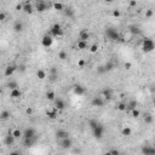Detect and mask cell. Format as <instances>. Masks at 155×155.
Segmentation results:
<instances>
[{
	"label": "cell",
	"mask_w": 155,
	"mask_h": 155,
	"mask_svg": "<svg viewBox=\"0 0 155 155\" xmlns=\"http://www.w3.org/2000/svg\"><path fill=\"white\" fill-rule=\"evenodd\" d=\"M114 68V64L111 63V62H109V63H107L104 67H103V69H104V72H109V70H111Z\"/></svg>",
	"instance_id": "obj_35"
},
{
	"label": "cell",
	"mask_w": 155,
	"mask_h": 155,
	"mask_svg": "<svg viewBox=\"0 0 155 155\" xmlns=\"http://www.w3.org/2000/svg\"><path fill=\"white\" fill-rule=\"evenodd\" d=\"M58 76V74H49V79L51 81H56V79Z\"/></svg>",
	"instance_id": "obj_44"
},
{
	"label": "cell",
	"mask_w": 155,
	"mask_h": 155,
	"mask_svg": "<svg viewBox=\"0 0 155 155\" xmlns=\"http://www.w3.org/2000/svg\"><path fill=\"white\" fill-rule=\"evenodd\" d=\"M51 34H52L53 36H62V35H63L62 27L58 24V23H56V24L52 26V28H51Z\"/></svg>",
	"instance_id": "obj_4"
},
{
	"label": "cell",
	"mask_w": 155,
	"mask_h": 155,
	"mask_svg": "<svg viewBox=\"0 0 155 155\" xmlns=\"http://www.w3.org/2000/svg\"><path fill=\"white\" fill-rule=\"evenodd\" d=\"M67 57H68V55H67L66 51H60V52H58V58H60L61 61H66Z\"/></svg>",
	"instance_id": "obj_29"
},
{
	"label": "cell",
	"mask_w": 155,
	"mask_h": 155,
	"mask_svg": "<svg viewBox=\"0 0 155 155\" xmlns=\"http://www.w3.org/2000/svg\"><path fill=\"white\" fill-rule=\"evenodd\" d=\"M23 137L24 138H33V137H35V130L32 127L26 128L24 132H23Z\"/></svg>",
	"instance_id": "obj_8"
},
{
	"label": "cell",
	"mask_w": 155,
	"mask_h": 155,
	"mask_svg": "<svg viewBox=\"0 0 155 155\" xmlns=\"http://www.w3.org/2000/svg\"><path fill=\"white\" fill-rule=\"evenodd\" d=\"M33 139H34V137L33 138H24V145L26 147H30L33 144Z\"/></svg>",
	"instance_id": "obj_37"
},
{
	"label": "cell",
	"mask_w": 155,
	"mask_h": 155,
	"mask_svg": "<svg viewBox=\"0 0 155 155\" xmlns=\"http://www.w3.org/2000/svg\"><path fill=\"white\" fill-rule=\"evenodd\" d=\"M66 102L61 98H56L55 100V108L57 110H64L66 109Z\"/></svg>",
	"instance_id": "obj_6"
},
{
	"label": "cell",
	"mask_w": 155,
	"mask_h": 155,
	"mask_svg": "<svg viewBox=\"0 0 155 155\" xmlns=\"http://www.w3.org/2000/svg\"><path fill=\"white\" fill-rule=\"evenodd\" d=\"M142 153L145 154V155H153V154H155V149L154 148H151V147L145 145L144 148H142Z\"/></svg>",
	"instance_id": "obj_17"
},
{
	"label": "cell",
	"mask_w": 155,
	"mask_h": 155,
	"mask_svg": "<svg viewBox=\"0 0 155 155\" xmlns=\"http://www.w3.org/2000/svg\"><path fill=\"white\" fill-rule=\"evenodd\" d=\"M155 45H154V41L151 40L150 38H147L144 39L143 41V51L144 52H151V51L154 50Z\"/></svg>",
	"instance_id": "obj_1"
},
{
	"label": "cell",
	"mask_w": 155,
	"mask_h": 155,
	"mask_svg": "<svg viewBox=\"0 0 155 155\" xmlns=\"http://www.w3.org/2000/svg\"><path fill=\"white\" fill-rule=\"evenodd\" d=\"M124 67H125V69H131V68H132V64H131V63H130V62H126V63H125V64H124Z\"/></svg>",
	"instance_id": "obj_47"
},
{
	"label": "cell",
	"mask_w": 155,
	"mask_h": 155,
	"mask_svg": "<svg viewBox=\"0 0 155 155\" xmlns=\"http://www.w3.org/2000/svg\"><path fill=\"white\" fill-rule=\"evenodd\" d=\"M49 74H58V70L56 67H51L50 70H49Z\"/></svg>",
	"instance_id": "obj_42"
},
{
	"label": "cell",
	"mask_w": 155,
	"mask_h": 155,
	"mask_svg": "<svg viewBox=\"0 0 155 155\" xmlns=\"http://www.w3.org/2000/svg\"><path fill=\"white\" fill-rule=\"evenodd\" d=\"M121 133H122V136H131L132 131H131V128L130 127H124L121 130Z\"/></svg>",
	"instance_id": "obj_33"
},
{
	"label": "cell",
	"mask_w": 155,
	"mask_h": 155,
	"mask_svg": "<svg viewBox=\"0 0 155 155\" xmlns=\"http://www.w3.org/2000/svg\"><path fill=\"white\" fill-rule=\"evenodd\" d=\"M73 91H74V93L78 94V96H83V94H85V92H86L85 87L81 86V85H75L74 89H73Z\"/></svg>",
	"instance_id": "obj_9"
},
{
	"label": "cell",
	"mask_w": 155,
	"mask_h": 155,
	"mask_svg": "<svg viewBox=\"0 0 155 155\" xmlns=\"http://www.w3.org/2000/svg\"><path fill=\"white\" fill-rule=\"evenodd\" d=\"M144 122L145 124H151L153 122V115L151 114H145L144 115Z\"/></svg>",
	"instance_id": "obj_30"
},
{
	"label": "cell",
	"mask_w": 155,
	"mask_h": 155,
	"mask_svg": "<svg viewBox=\"0 0 155 155\" xmlns=\"http://www.w3.org/2000/svg\"><path fill=\"white\" fill-rule=\"evenodd\" d=\"M10 133H11V134H12V136H13V137H15L16 139L21 138V137L23 136V132L21 131V130H20V128H15V130H12V131H11Z\"/></svg>",
	"instance_id": "obj_20"
},
{
	"label": "cell",
	"mask_w": 155,
	"mask_h": 155,
	"mask_svg": "<svg viewBox=\"0 0 155 155\" xmlns=\"http://www.w3.org/2000/svg\"><path fill=\"white\" fill-rule=\"evenodd\" d=\"M53 9H55V10H57V11H62V10H64V6H63V4H62V3L56 1V3H53Z\"/></svg>",
	"instance_id": "obj_25"
},
{
	"label": "cell",
	"mask_w": 155,
	"mask_h": 155,
	"mask_svg": "<svg viewBox=\"0 0 155 155\" xmlns=\"http://www.w3.org/2000/svg\"><path fill=\"white\" fill-rule=\"evenodd\" d=\"M10 116H11V113H10L9 110H3L1 113H0V120L6 121V120L10 119Z\"/></svg>",
	"instance_id": "obj_18"
},
{
	"label": "cell",
	"mask_w": 155,
	"mask_h": 155,
	"mask_svg": "<svg viewBox=\"0 0 155 155\" xmlns=\"http://www.w3.org/2000/svg\"><path fill=\"white\" fill-rule=\"evenodd\" d=\"M102 94H103V97H104L105 100H111V97H113V92H111L109 89H105L103 90V92H102Z\"/></svg>",
	"instance_id": "obj_23"
},
{
	"label": "cell",
	"mask_w": 155,
	"mask_h": 155,
	"mask_svg": "<svg viewBox=\"0 0 155 155\" xmlns=\"http://www.w3.org/2000/svg\"><path fill=\"white\" fill-rule=\"evenodd\" d=\"M52 43H53V39H52V36H50V35H45V36H43V39H41V45H43L44 47H50L51 45H52Z\"/></svg>",
	"instance_id": "obj_5"
},
{
	"label": "cell",
	"mask_w": 155,
	"mask_h": 155,
	"mask_svg": "<svg viewBox=\"0 0 155 155\" xmlns=\"http://www.w3.org/2000/svg\"><path fill=\"white\" fill-rule=\"evenodd\" d=\"M49 7H47V5L45 4L44 1H39L38 3V5H36V10H38L39 12H44V11H46Z\"/></svg>",
	"instance_id": "obj_19"
},
{
	"label": "cell",
	"mask_w": 155,
	"mask_h": 155,
	"mask_svg": "<svg viewBox=\"0 0 155 155\" xmlns=\"http://www.w3.org/2000/svg\"><path fill=\"white\" fill-rule=\"evenodd\" d=\"M131 114H132L133 118H139V115H141V111L138 110V109H136V108H133V109H131Z\"/></svg>",
	"instance_id": "obj_34"
},
{
	"label": "cell",
	"mask_w": 155,
	"mask_h": 155,
	"mask_svg": "<svg viewBox=\"0 0 155 155\" xmlns=\"http://www.w3.org/2000/svg\"><path fill=\"white\" fill-rule=\"evenodd\" d=\"M56 136H57V138L63 139V138H67V137H69V133L67 132L66 130H58V131L56 132Z\"/></svg>",
	"instance_id": "obj_15"
},
{
	"label": "cell",
	"mask_w": 155,
	"mask_h": 155,
	"mask_svg": "<svg viewBox=\"0 0 155 155\" xmlns=\"http://www.w3.org/2000/svg\"><path fill=\"white\" fill-rule=\"evenodd\" d=\"M16 69H17L16 66H7L5 68V73H4V74H5V76H7V78L11 76L12 74L16 72Z\"/></svg>",
	"instance_id": "obj_11"
},
{
	"label": "cell",
	"mask_w": 155,
	"mask_h": 155,
	"mask_svg": "<svg viewBox=\"0 0 155 155\" xmlns=\"http://www.w3.org/2000/svg\"><path fill=\"white\" fill-rule=\"evenodd\" d=\"M46 115H47V118L51 119V120H56V119H57V109L53 108L52 110H47L46 111Z\"/></svg>",
	"instance_id": "obj_16"
},
{
	"label": "cell",
	"mask_w": 155,
	"mask_h": 155,
	"mask_svg": "<svg viewBox=\"0 0 155 155\" xmlns=\"http://www.w3.org/2000/svg\"><path fill=\"white\" fill-rule=\"evenodd\" d=\"M113 16L118 18V17L121 16V13H120V11H119V10H114V11H113Z\"/></svg>",
	"instance_id": "obj_45"
},
{
	"label": "cell",
	"mask_w": 155,
	"mask_h": 155,
	"mask_svg": "<svg viewBox=\"0 0 155 155\" xmlns=\"http://www.w3.org/2000/svg\"><path fill=\"white\" fill-rule=\"evenodd\" d=\"M6 13L5 12H0V22H4V21H6Z\"/></svg>",
	"instance_id": "obj_43"
},
{
	"label": "cell",
	"mask_w": 155,
	"mask_h": 155,
	"mask_svg": "<svg viewBox=\"0 0 155 155\" xmlns=\"http://www.w3.org/2000/svg\"><path fill=\"white\" fill-rule=\"evenodd\" d=\"M90 51H91L92 53H96V52L98 51V45H97V44L91 45V46H90Z\"/></svg>",
	"instance_id": "obj_38"
},
{
	"label": "cell",
	"mask_w": 155,
	"mask_h": 155,
	"mask_svg": "<svg viewBox=\"0 0 155 155\" xmlns=\"http://www.w3.org/2000/svg\"><path fill=\"white\" fill-rule=\"evenodd\" d=\"M66 15L68 17H73L74 16V11H73L72 9H66Z\"/></svg>",
	"instance_id": "obj_40"
},
{
	"label": "cell",
	"mask_w": 155,
	"mask_h": 155,
	"mask_svg": "<svg viewBox=\"0 0 155 155\" xmlns=\"http://www.w3.org/2000/svg\"><path fill=\"white\" fill-rule=\"evenodd\" d=\"M22 11L24 12V13H27V15H32V13H33V11H34L33 5H32L30 3H26V4L23 5Z\"/></svg>",
	"instance_id": "obj_10"
},
{
	"label": "cell",
	"mask_w": 155,
	"mask_h": 155,
	"mask_svg": "<svg viewBox=\"0 0 155 155\" xmlns=\"http://www.w3.org/2000/svg\"><path fill=\"white\" fill-rule=\"evenodd\" d=\"M91 104L93 105V107L101 108V107H103V104H104V101H103L102 97H93L92 101H91Z\"/></svg>",
	"instance_id": "obj_7"
},
{
	"label": "cell",
	"mask_w": 155,
	"mask_h": 155,
	"mask_svg": "<svg viewBox=\"0 0 155 155\" xmlns=\"http://www.w3.org/2000/svg\"><path fill=\"white\" fill-rule=\"evenodd\" d=\"M151 16H153V10H148V11L145 12V17L147 18H150Z\"/></svg>",
	"instance_id": "obj_46"
},
{
	"label": "cell",
	"mask_w": 155,
	"mask_h": 155,
	"mask_svg": "<svg viewBox=\"0 0 155 155\" xmlns=\"http://www.w3.org/2000/svg\"><path fill=\"white\" fill-rule=\"evenodd\" d=\"M136 5H137V1H136V0H131V1H130V6H131V7H134Z\"/></svg>",
	"instance_id": "obj_50"
},
{
	"label": "cell",
	"mask_w": 155,
	"mask_h": 155,
	"mask_svg": "<svg viewBox=\"0 0 155 155\" xmlns=\"http://www.w3.org/2000/svg\"><path fill=\"white\" fill-rule=\"evenodd\" d=\"M116 109H118V110H120V111H125L126 109H127V105H126V103L121 102V103H119V104H118Z\"/></svg>",
	"instance_id": "obj_28"
},
{
	"label": "cell",
	"mask_w": 155,
	"mask_h": 155,
	"mask_svg": "<svg viewBox=\"0 0 155 155\" xmlns=\"http://www.w3.org/2000/svg\"><path fill=\"white\" fill-rule=\"evenodd\" d=\"M10 97H12V98H20L21 97V91H20V89L17 87V89H13L11 90V92H10Z\"/></svg>",
	"instance_id": "obj_21"
},
{
	"label": "cell",
	"mask_w": 155,
	"mask_h": 155,
	"mask_svg": "<svg viewBox=\"0 0 155 155\" xmlns=\"http://www.w3.org/2000/svg\"><path fill=\"white\" fill-rule=\"evenodd\" d=\"M15 139L16 138L12 136L11 133H9V134L5 137V139H4V143H5L6 145H12V144L15 143Z\"/></svg>",
	"instance_id": "obj_14"
},
{
	"label": "cell",
	"mask_w": 155,
	"mask_h": 155,
	"mask_svg": "<svg viewBox=\"0 0 155 155\" xmlns=\"http://www.w3.org/2000/svg\"><path fill=\"white\" fill-rule=\"evenodd\" d=\"M36 76H38L40 80H44L45 78H46V72L43 70V69H39L38 72H36Z\"/></svg>",
	"instance_id": "obj_26"
},
{
	"label": "cell",
	"mask_w": 155,
	"mask_h": 155,
	"mask_svg": "<svg viewBox=\"0 0 155 155\" xmlns=\"http://www.w3.org/2000/svg\"><path fill=\"white\" fill-rule=\"evenodd\" d=\"M126 105H127V109L131 110V109H133V108H136V107H137V102H136L134 100H132V101H130Z\"/></svg>",
	"instance_id": "obj_32"
},
{
	"label": "cell",
	"mask_w": 155,
	"mask_h": 155,
	"mask_svg": "<svg viewBox=\"0 0 155 155\" xmlns=\"http://www.w3.org/2000/svg\"><path fill=\"white\" fill-rule=\"evenodd\" d=\"M61 145H62V148H64V149L70 148V147H72V139L69 138V137L63 138V139H62V142H61Z\"/></svg>",
	"instance_id": "obj_12"
},
{
	"label": "cell",
	"mask_w": 155,
	"mask_h": 155,
	"mask_svg": "<svg viewBox=\"0 0 155 155\" xmlns=\"http://www.w3.org/2000/svg\"><path fill=\"white\" fill-rule=\"evenodd\" d=\"M98 124H100V122L97 121V120H90V121H89V126L91 127V130H92V128H94L97 125H98Z\"/></svg>",
	"instance_id": "obj_36"
},
{
	"label": "cell",
	"mask_w": 155,
	"mask_h": 155,
	"mask_svg": "<svg viewBox=\"0 0 155 155\" xmlns=\"http://www.w3.org/2000/svg\"><path fill=\"white\" fill-rule=\"evenodd\" d=\"M13 30H15L16 33H20V32H22V30H23V23L20 22V21L15 22V24H13Z\"/></svg>",
	"instance_id": "obj_22"
},
{
	"label": "cell",
	"mask_w": 155,
	"mask_h": 155,
	"mask_svg": "<svg viewBox=\"0 0 155 155\" xmlns=\"http://www.w3.org/2000/svg\"><path fill=\"white\" fill-rule=\"evenodd\" d=\"M7 87L10 90L17 89V87H18V84H17V81H9V83H7Z\"/></svg>",
	"instance_id": "obj_31"
},
{
	"label": "cell",
	"mask_w": 155,
	"mask_h": 155,
	"mask_svg": "<svg viewBox=\"0 0 155 155\" xmlns=\"http://www.w3.org/2000/svg\"><path fill=\"white\" fill-rule=\"evenodd\" d=\"M26 113H27L28 115H30V114H33V109H32L30 107H28L27 109H26Z\"/></svg>",
	"instance_id": "obj_48"
},
{
	"label": "cell",
	"mask_w": 155,
	"mask_h": 155,
	"mask_svg": "<svg viewBox=\"0 0 155 155\" xmlns=\"http://www.w3.org/2000/svg\"><path fill=\"white\" fill-rule=\"evenodd\" d=\"M105 35L110 39V40H114V41H118V39H119V36H120L119 33L116 32L114 28H107V30H105Z\"/></svg>",
	"instance_id": "obj_2"
},
{
	"label": "cell",
	"mask_w": 155,
	"mask_h": 155,
	"mask_svg": "<svg viewBox=\"0 0 155 155\" xmlns=\"http://www.w3.org/2000/svg\"><path fill=\"white\" fill-rule=\"evenodd\" d=\"M79 39H80V40H84V41H87L90 39L89 32H87L86 29H83V30L80 32V34H79Z\"/></svg>",
	"instance_id": "obj_13"
},
{
	"label": "cell",
	"mask_w": 155,
	"mask_h": 155,
	"mask_svg": "<svg viewBox=\"0 0 155 155\" xmlns=\"http://www.w3.org/2000/svg\"><path fill=\"white\" fill-rule=\"evenodd\" d=\"M109 153H110V154H114V155H118V154H119V150L114 149V150H110V151H109Z\"/></svg>",
	"instance_id": "obj_51"
},
{
	"label": "cell",
	"mask_w": 155,
	"mask_h": 155,
	"mask_svg": "<svg viewBox=\"0 0 155 155\" xmlns=\"http://www.w3.org/2000/svg\"><path fill=\"white\" fill-rule=\"evenodd\" d=\"M85 64H86L85 60H79V61H78V67H80V68H84Z\"/></svg>",
	"instance_id": "obj_41"
},
{
	"label": "cell",
	"mask_w": 155,
	"mask_h": 155,
	"mask_svg": "<svg viewBox=\"0 0 155 155\" xmlns=\"http://www.w3.org/2000/svg\"><path fill=\"white\" fill-rule=\"evenodd\" d=\"M76 47L79 50H85V49H87V43L84 40H79L76 43Z\"/></svg>",
	"instance_id": "obj_24"
},
{
	"label": "cell",
	"mask_w": 155,
	"mask_h": 155,
	"mask_svg": "<svg viewBox=\"0 0 155 155\" xmlns=\"http://www.w3.org/2000/svg\"><path fill=\"white\" fill-rule=\"evenodd\" d=\"M46 98L49 101H55L56 100V93L53 91H47V93H46Z\"/></svg>",
	"instance_id": "obj_27"
},
{
	"label": "cell",
	"mask_w": 155,
	"mask_h": 155,
	"mask_svg": "<svg viewBox=\"0 0 155 155\" xmlns=\"http://www.w3.org/2000/svg\"><path fill=\"white\" fill-rule=\"evenodd\" d=\"M105 3H108V4H110V3H113V0H104Z\"/></svg>",
	"instance_id": "obj_52"
},
{
	"label": "cell",
	"mask_w": 155,
	"mask_h": 155,
	"mask_svg": "<svg viewBox=\"0 0 155 155\" xmlns=\"http://www.w3.org/2000/svg\"><path fill=\"white\" fill-rule=\"evenodd\" d=\"M23 9V5H21V4H17L16 5V11H22Z\"/></svg>",
	"instance_id": "obj_49"
},
{
	"label": "cell",
	"mask_w": 155,
	"mask_h": 155,
	"mask_svg": "<svg viewBox=\"0 0 155 155\" xmlns=\"http://www.w3.org/2000/svg\"><path fill=\"white\" fill-rule=\"evenodd\" d=\"M130 32L134 35V34H139V32H141V30H139L138 27H134V26H132V27H131V29H130Z\"/></svg>",
	"instance_id": "obj_39"
},
{
	"label": "cell",
	"mask_w": 155,
	"mask_h": 155,
	"mask_svg": "<svg viewBox=\"0 0 155 155\" xmlns=\"http://www.w3.org/2000/svg\"><path fill=\"white\" fill-rule=\"evenodd\" d=\"M92 132H93L94 138L101 139L102 137H103V133H104V127H103L101 124H98V125H97L94 128H92Z\"/></svg>",
	"instance_id": "obj_3"
}]
</instances>
